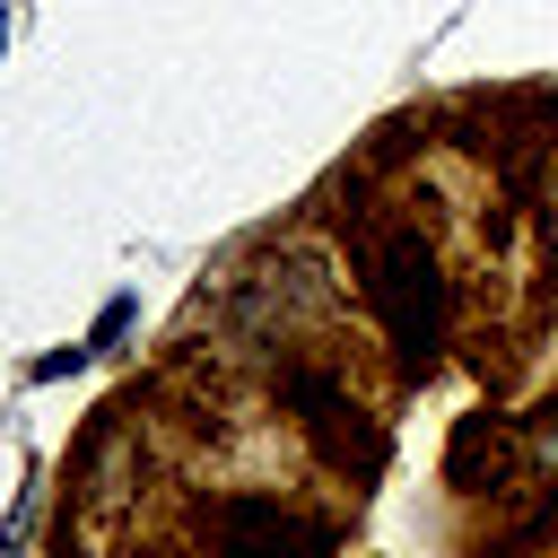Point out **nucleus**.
Returning a JSON list of instances; mask_svg holds the SVG:
<instances>
[{
	"label": "nucleus",
	"instance_id": "4",
	"mask_svg": "<svg viewBox=\"0 0 558 558\" xmlns=\"http://www.w3.org/2000/svg\"><path fill=\"white\" fill-rule=\"evenodd\" d=\"M541 235H549V262H558V157H549V174H541Z\"/></svg>",
	"mask_w": 558,
	"mask_h": 558
},
{
	"label": "nucleus",
	"instance_id": "2",
	"mask_svg": "<svg viewBox=\"0 0 558 558\" xmlns=\"http://www.w3.org/2000/svg\"><path fill=\"white\" fill-rule=\"evenodd\" d=\"M340 532L270 488H227L209 514V558H331Z\"/></svg>",
	"mask_w": 558,
	"mask_h": 558
},
{
	"label": "nucleus",
	"instance_id": "5",
	"mask_svg": "<svg viewBox=\"0 0 558 558\" xmlns=\"http://www.w3.org/2000/svg\"><path fill=\"white\" fill-rule=\"evenodd\" d=\"M0 52H9V17H0Z\"/></svg>",
	"mask_w": 558,
	"mask_h": 558
},
{
	"label": "nucleus",
	"instance_id": "3",
	"mask_svg": "<svg viewBox=\"0 0 558 558\" xmlns=\"http://www.w3.org/2000/svg\"><path fill=\"white\" fill-rule=\"evenodd\" d=\"M514 462H523V427H506V418H488V410H471L462 427H453V453H445V480L453 488H506L514 480Z\"/></svg>",
	"mask_w": 558,
	"mask_h": 558
},
{
	"label": "nucleus",
	"instance_id": "1",
	"mask_svg": "<svg viewBox=\"0 0 558 558\" xmlns=\"http://www.w3.org/2000/svg\"><path fill=\"white\" fill-rule=\"evenodd\" d=\"M357 279H366V305L401 357V375H436V349L453 331V270H445V244L427 227H384L357 244Z\"/></svg>",
	"mask_w": 558,
	"mask_h": 558
}]
</instances>
